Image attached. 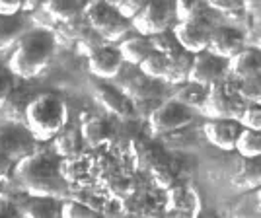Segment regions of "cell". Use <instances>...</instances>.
I'll use <instances>...</instances> for the list:
<instances>
[{"instance_id":"1","label":"cell","mask_w":261,"mask_h":218,"mask_svg":"<svg viewBox=\"0 0 261 218\" xmlns=\"http://www.w3.org/2000/svg\"><path fill=\"white\" fill-rule=\"evenodd\" d=\"M14 177L32 197L68 201V183L59 172V164L43 154H30L14 166Z\"/></svg>"},{"instance_id":"2","label":"cell","mask_w":261,"mask_h":218,"mask_svg":"<svg viewBox=\"0 0 261 218\" xmlns=\"http://www.w3.org/2000/svg\"><path fill=\"white\" fill-rule=\"evenodd\" d=\"M66 119L68 111L65 101L53 92L37 94L23 111L25 131L32 134L33 141H53L65 129Z\"/></svg>"},{"instance_id":"3","label":"cell","mask_w":261,"mask_h":218,"mask_svg":"<svg viewBox=\"0 0 261 218\" xmlns=\"http://www.w3.org/2000/svg\"><path fill=\"white\" fill-rule=\"evenodd\" d=\"M55 51V37L47 30L25 32L22 39L16 43V49L10 57L8 70L12 76L33 78L49 65Z\"/></svg>"},{"instance_id":"4","label":"cell","mask_w":261,"mask_h":218,"mask_svg":"<svg viewBox=\"0 0 261 218\" xmlns=\"http://www.w3.org/2000/svg\"><path fill=\"white\" fill-rule=\"evenodd\" d=\"M246 105L248 103L242 101V98L236 92V84H230L228 78H226V80L207 88V98H205V103L201 107V113L208 117V121H238Z\"/></svg>"},{"instance_id":"5","label":"cell","mask_w":261,"mask_h":218,"mask_svg":"<svg viewBox=\"0 0 261 218\" xmlns=\"http://www.w3.org/2000/svg\"><path fill=\"white\" fill-rule=\"evenodd\" d=\"M82 16L86 18L90 30L103 37L106 41H119L130 30V23L117 16L109 2H90L84 4Z\"/></svg>"},{"instance_id":"6","label":"cell","mask_w":261,"mask_h":218,"mask_svg":"<svg viewBox=\"0 0 261 218\" xmlns=\"http://www.w3.org/2000/svg\"><path fill=\"white\" fill-rule=\"evenodd\" d=\"M174 20V4L168 2H144L142 10L130 20V28L141 33V37H152L168 32Z\"/></svg>"},{"instance_id":"7","label":"cell","mask_w":261,"mask_h":218,"mask_svg":"<svg viewBox=\"0 0 261 218\" xmlns=\"http://www.w3.org/2000/svg\"><path fill=\"white\" fill-rule=\"evenodd\" d=\"M228 70H226V61L218 59L211 53H199L193 54L191 61V70H189V78L187 82L191 84H199L203 88H208L213 84H218L222 80H226Z\"/></svg>"},{"instance_id":"8","label":"cell","mask_w":261,"mask_h":218,"mask_svg":"<svg viewBox=\"0 0 261 218\" xmlns=\"http://www.w3.org/2000/svg\"><path fill=\"white\" fill-rule=\"evenodd\" d=\"M148 123L154 132H174L191 125L193 113H191V109L184 107L172 99V101H166L154 109L148 117Z\"/></svg>"},{"instance_id":"9","label":"cell","mask_w":261,"mask_h":218,"mask_svg":"<svg viewBox=\"0 0 261 218\" xmlns=\"http://www.w3.org/2000/svg\"><path fill=\"white\" fill-rule=\"evenodd\" d=\"M211 32H213V25L207 20H197V22L175 23L172 33L181 47V51L189 54H199L207 51Z\"/></svg>"},{"instance_id":"10","label":"cell","mask_w":261,"mask_h":218,"mask_svg":"<svg viewBox=\"0 0 261 218\" xmlns=\"http://www.w3.org/2000/svg\"><path fill=\"white\" fill-rule=\"evenodd\" d=\"M246 49V41H244V33L236 30V28H213L211 32V39H208L207 53L215 54L222 61H230L234 54Z\"/></svg>"},{"instance_id":"11","label":"cell","mask_w":261,"mask_h":218,"mask_svg":"<svg viewBox=\"0 0 261 218\" xmlns=\"http://www.w3.org/2000/svg\"><path fill=\"white\" fill-rule=\"evenodd\" d=\"M33 142L35 141L25 129L12 127V125L0 129V154L6 156L14 164L33 154Z\"/></svg>"},{"instance_id":"12","label":"cell","mask_w":261,"mask_h":218,"mask_svg":"<svg viewBox=\"0 0 261 218\" xmlns=\"http://www.w3.org/2000/svg\"><path fill=\"white\" fill-rule=\"evenodd\" d=\"M164 210L166 212H175V214H184L187 218H197L199 199H197L195 191L191 187L177 179L174 185L166 191Z\"/></svg>"},{"instance_id":"13","label":"cell","mask_w":261,"mask_h":218,"mask_svg":"<svg viewBox=\"0 0 261 218\" xmlns=\"http://www.w3.org/2000/svg\"><path fill=\"white\" fill-rule=\"evenodd\" d=\"M242 127L238 125V121H226V119H213L207 121L205 127H203V132L207 137V141L217 146L220 150H234V144H236V139H238Z\"/></svg>"},{"instance_id":"14","label":"cell","mask_w":261,"mask_h":218,"mask_svg":"<svg viewBox=\"0 0 261 218\" xmlns=\"http://www.w3.org/2000/svg\"><path fill=\"white\" fill-rule=\"evenodd\" d=\"M121 214L135 218H156L160 214V203L148 189L139 187L133 195L121 201Z\"/></svg>"},{"instance_id":"15","label":"cell","mask_w":261,"mask_h":218,"mask_svg":"<svg viewBox=\"0 0 261 218\" xmlns=\"http://www.w3.org/2000/svg\"><path fill=\"white\" fill-rule=\"evenodd\" d=\"M88 68L94 76L98 78H117L123 70V59L117 49L101 47L90 54Z\"/></svg>"},{"instance_id":"16","label":"cell","mask_w":261,"mask_h":218,"mask_svg":"<svg viewBox=\"0 0 261 218\" xmlns=\"http://www.w3.org/2000/svg\"><path fill=\"white\" fill-rule=\"evenodd\" d=\"M228 76H232L236 82L246 80L251 76L261 74V54L259 49H244L238 54H234L230 61H226Z\"/></svg>"},{"instance_id":"17","label":"cell","mask_w":261,"mask_h":218,"mask_svg":"<svg viewBox=\"0 0 261 218\" xmlns=\"http://www.w3.org/2000/svg\"><path fill=\"white\" fill-rule=\"evenodd\" d=\"M94 98L101 107H106L109 113L117 115L121 119H129L133 115L130 101L121 94L117 88L108 86V84H98V86H94Z\"/></svg>"},{"instance_id":"18","label":"cell","mask_w":261,"mask_h":218,"mask_svg":"<svg viewBox=\"0 0 261 218\" xmlns=\"http://www.w3.org/2000/svg\"><path fill=\"white\" fill-rule=\"evenodd\" d=\"M84 4H80L76 0H51L41 4V12L51 20V22L68 23L74 18L82 16Z\"/></svg>"},{"instance_id":"19","label":"cell","mask_w":261,"mask_h":218,"mask_svg":"<svg viewBox=\"0 0 261 218\" xmlns=\"http://www.w3.org/2000/svg\"><path fill=\"white\" fill-rule=\"evenodd\" d=\"M22 218H61V201L47 197H32L20 208Z\"/></svg>"},{"instance_id":"20","label":"cell","mask_w":261,"mask_h":218,"mask_svg":"<svg viewBox=\"0 0 261 218\" xmlns=\"http://www.w3.org/2000/svg\"><path fill=\"white\" fill-rule=\"evenodd\" d=\"M121 94L129 99L144 101V99L152 98V80L141 74V72H129L127 78L121 80Z\"/></svg>"},{"instance_id":"21","label":"cell","mask_w":261,"mask_h":218,"mask_svg":"<svg viewBox=\"0 0 261 218\" xmlns=\"http://www.w3.org/2000/svg\"><path fill=\"white\" fill-rule=\"evenodd\" d=\"M25 25L28 23L22 14L10 16V18L0 16V51H6L20 41L25 35Z\"/></svg>"},{"instance_id":"22","label":"cell","mask_w":261,"mask_h":218,"mask_svg":"<svg viewBox=\"0 0 261 218\" xmlns=\"http://www.w3.org/2000/svg\"><path fill=\"white\" fill-rule=\"evenodd\" d=\"M117 51H119L123 63L139 66L148 54L152 53V47H150L148 37H141V35H139V37H129V39L121 41Z\"/></svg>"},{"instance_id":"23","label":"cell","mask_w":261,"mask_h":218,"mask_svg":"<svg viewBox=\"0 0 261 218\" xmlns=\"http://www.w3.org/2000/svg\"><path fill=\"white\" fill-rule=\"evenodd\" d=\"M130 156H133L135 168H137L139 172H148L150 166H152L162 154L158 152V148L152 146L148 141H144V139H133V141H130Z\"/></svg>"},{"instance_id":"24","label":"cell","mask_w":261,"mask_h":218,"mask_svg":"<svg viewBox=\"0 0 261 218\" xmlns=\"http://www.w3.org/2000/svg\"><path fill=\"white\" fill-rule=\"evenodd\" d=\"M55 154L63 160H74L82 152V139L78 131H61L53 139Z\"/></svg>"},{"instance_id":"25","label":"cell","mask_w":261,"mask_h":218,"mask_svg":"<svg viewBox=\"0 0 261 218\" xmlns=\"http://www.w3.org/2000/svg\"><path fill=\"white\" fill-rule=\"evenodd\" d=\"M103 185H106V191L109 193V197H113L117 201L127 199L139 189V183L135 181V177L123 174V172H115V174L103 177Z\"/></svg>"},{"instance_id":"26","label":"cell","mask_w":261,"mask_h":218,"mask_svg":"<svg viewBox=\"0 0 261 218\" xmlns=\"http://www.w3.org/2000/svg\"><path fill=\"white\" fill-rule=\"evenodd\" d=\"M78 134H80V139L84 142H88L92 148H96V146H101L103 142L108 141L109 127L101 117H90V119H86L82 123Z\"/></svg>"},{"instance_id":"27","label":"cell","mask_w":261,"mask_h":218,"mask_svg":"<svg viewBox=\"0 0 261 218\" xmlns=\"http://www.w3.org/2000/svg\"><path fill=\"white\" fill-rule=\"evenodd\" d=\"M205 98H207V88L185 82L174 96V101H177L179 105H184L187 109H201L205 103Z\"/></svg>"},{"instance_id":"28","label":"cell","mask_w":261,"mask_h":218,"mask_svg":"<svg viewBox=\"0 0 261 218\" xmlns=\"http://www.w3.org/2000/svg\"><path fill=\"white\" fill-rule=\"evenodd\" d=\"M191 61H193V54L185 53V51L170 59V66H168L164 80L170 84H185L189 78V70H191Z\"/></svg>"},{"instance_id":"29","label":"cell","mask_w":261,"mask_h":218,"mask_svg":"<svg viewBox=\"0 0 261 218\" xmlns=\"http://www.w3.org/2000/svg\"><path fill=\"white\" fill-rule=\"evenodd\" d=\"M234 150H238L240 156L246 160H255L261 154V134L255 131L242 129L234 144Z\"/></svg>"},{"instance_id":"30","label":"cell","mask_w":261,"mask_h":218,"mask_svg":"<svg viewBox=\"0 0 261 218\" xmlns=\"http://www.w3.org/2000/svg\"><path fill=\"white\" fill-rule=\"evenodd\" d=\"M207 2H197V0H181L174 4V18H177V23L184 22H197L205 20Z\"/></svg>"},{"instance_id":"31","label":"cell","mask_w":261,"mask_h":218,"mask_svg":"<svg viewBox=\"0 0 261 218\" xmlns=\"http://www.w3.org/2000/svg\"><path fill=\"white\" fill-rule=\"evenodd\" d=\"M168 66H170V59H166L164 54L154 53L152 51V53L148 54L141 65H139V72L144 74L148 80H158V78L164 80L166 72H168Z\"/></svg>"},{"instance_id":"32","label":"cell","mask_w":261,"mask_h":218,"mask_svg":"<svg viewBox=\"0 0 261 218\" xmlns=\"http://www.w3.org/2000/svg\"><path fill=\"white\" fill-rule=\"evenodd\" d=\"M148 174L152 177V183L158 189H164V191H168L170 187L174 185L175 181H177V177H175V172L174 168L170 166V164L164 160L162 156L156 160V162L150 166V170H148Z\"/></svg>"},{"instance_id":"33","label":"cell","mask_w":261,"mask_h":218,"mask_svg":"<svg viewBox=\"0 0 261 218\" xmlns=\"http://www.w3.org/2000/svg\"><path fill=\"white\" fill-rule=\"evenodd\" d=\"M261 181L259 175V166L257 164H251V160H246V166L238 168L236 175L232 177V183L238 187V189H257Z\"/></svg>"},{"instance_id":"34","label":"cell","mask_w":261,"mask_h":218,"mask_svg":"<svg viewBox=\"0 0 261 218\" xmlns=\"http://www.w3.org/2000/svg\"><path fill=\"white\" fill-rule=\"evenodd\" d=\"M148 41H150V47H152L154 53L164 54L166 59H174V57H177V54L181 53V47L175 41L172 32H164V33H158V35H152V37H148Z\"/></svg>"},{"instance_id":"35","label":"cell","mask_w":261,"mask_h":218,"mask_svg":"<svg viewBox=\"0 0 261 218\" xmlns=\"http://www.w3.org/2000/svg\"><path fill=\"white\" fill-rule=\"evenodd\" d=\"M59 172L63 175V179L70 185V183H82L90 174V168L80 158H74V160H63L59 164Z\"/></svg>"},{"instance_id":"36","label":"cell","mask_w":261,"mask_h":218,"mask_svg":"<svg viewBox=\"0 0 261 218\" xmlns=\"http://www.w3.org/2000/svg\"><path fill=\"white\" fill-rule=\"evenodd\" d=\"M259 76H251V78H246V80L236 82V92H238V96L242 98V101H246L248 105H259V99H261V78Z\"/></svg>"},{"instance_id":"37","label":"cell","mask_w":261,"mask_h":218,"mask_svg":"<svg viewBox=\"0 0 261 218\" xmlns=\"http://www.w3.org/2000/svg\"><path fill=\"white\" fill-rule=\"evenodd\" d=\"M61 218H101L94 208L78 203L74 199H68L61 203Z\"/></svg>"},{"instance_id":"38","label":"cell","mask_w":261,"mask_h":218,"mask_svg":"<svg viewBox=\"0 0 261 218\" xmlns=\"http://www.w3.org/2000/svg\"><path fill=\"white\" fill-rule=\"evenodd\" d=\"M238 125L242 129L248 131H261V109L259 105H246V109L242 111V115L238 117Z\"/></svg>"},{"instance_id":"39","label":"cell","mask_w":261,"mask_h":218,"mask_svg":"<svg viewBox=\"0 0 261 218\" xmlns=\"http://www.w3.org/2000/svg\"><path fill=\"white\" fill-rule=\"evenodd\" d=\"M109 6L117 12L119 18H123L125 22H130L142 10L144 2H141V0H123V2H109Z\"/></svg>"},{"instance_id":"40","label":"cell","mask_w":261,"mask_h":218,"mask_svg":"<svg viewBox=\"0 0 261 218\" xmlns=\"http://www.w3.org/2000/svg\"><path fill=\"white\" fill-rule=\"evenodd\" d=\"M12 90H14V78L8 68L0 66V109L6 105L8 98L12 96Z\"/></svg>"},{"instance_id":"41","label":"cell","mask_w":261,"mask_h":218,"mask_svg":"<svg viewBox=\"0 0 261 218\" xmlns=\"http://www.w3.org/2000/svg\"><path fill=\"white\" fill-rule=\"evenodd\" d=\"M207 6L217 12H228V14L230 12L244 10L240 0H213V2H207Z\"/></svg>"},{"instance_id":"42","label":"cell","mask_w":261,"mask_h":218,"mask_svg":"<svg viewBox=\"0 0 261 218\" xmlns=\"http://www.w3.org/2000/svg\"><path fill=\"white\" fill-rule=\"evenodd\" d=\"M22 12V2H12V0H0V16L10 18L18 16Z\"/></svg>"},{"instance_id":"43","label":"cell","mask_w":261,"mask_h":218,"mask_svg":"<svg viewBox=\"0 0 261 218\" xmlns=\"http://www.w3.org/2000/svg\"><path fill=\"white\" fill-rule=\"evenodd\" d=\"M156 218H187V216H184V214H175V212H166V214H158Z\"/></svg>"},{"instance_id":"44","label":"cell","mask_w":261,"mask_h":218,"mask_svg":"<svg viewBox=\"0 0 261 218\" xmlns=\"http://www.w3.org/2000/svg\"><path fill=\"white\" fill-rule=\"evenodd\" d=\"M103 218H135V216H127V214H121V212H109Z\"/></svg>"},{"instance_id":"45","label":"cell","mask_w":261,"mask_h":218,"mask_svg":"<svg viewBox=\"0 0 261 218\" xmlns=\"http://www.w3.org/2000/svg\"><path fill=\"white\" fill-rule=\"evenodd\" d=\"M208 218H220V216H208Z\"/></svg>"}]
</instances>
